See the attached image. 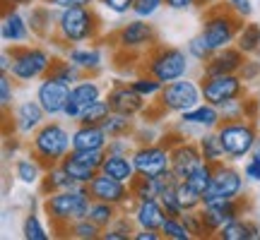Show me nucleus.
<instances>
[{
	"instance_id": "obj_1",
	"label": "nucleus",
	"mask_w": 260,
	"mask_h": 240,
	"mask_svg": "<svg viewBox=\"0 0 260 240\" xmlns=\"http://www.w3.org/2000/svg\"><path fill=\"white\" fill-rule=\"evenodd\" d=\"M104 36V19L94 10V5L58 10L56 29H53V44L68 51L70 46L96 44Z\"/></svg>"
},
{
	"instance_id": "obj_2",
	"label": "nucleus",
	"mask_w": 260,
	"mask_h": 240,
	"mask_svg": "<svg viewBox=\"0 0 260 240\" xmlns=\"http://www.w3.org/2000/svg\"><path fill=\"white\" fill-rule=\"evenodd\" d=\"M92 202L94 199L89 194V187L87 185H75V187H68V190H60V192L44 194L41 212L46 214L51 231L56 235L68 238L70 235V226L89 214Z\"/></svg>"
},
{
	"instance_id": "obj_3",
	"label": "nucleus",
	"mask_w": 260,
	"mask_h": 240,
	"mask_svg": "<svg viewBox=\"0 0 260 240\" xmlns=\"http://www.w3.org/2000/svg\"><path fill=\"white\" fill-rule=\"evenodd\" d=\"M203 101V92H200V82L181 77L174 82H167L161 87V92L154 101L147 103V108L142 111V118L147 123L161 120L169 113H183L188 108H193Z\"/></svg>"
},
{
	"instance_id": "obj_4",
	"label": "nucleus",
	"mask_w": 260,
	"mask_h": 240,
	"mask_svg": "<svg viewBox=\"0 0 260 240\" xmlns=\"http://www.w3.org/2000/svg\"><path fill=\"white\" fill-rule=\"evenodd\" d=\"M73 151V132L60 120H46L29 137V154L41 161V166H56Z\"/></svg>"
},
{
	"instance_id": "obj_5",
	"label": "nucleus",
	"mask_w": 260,
	"mask_h": 240,
	"mask_svg": "<svg viewBox=\"0 0 260 240\" xmlns=\"http://www.w3.org/2000/svg\"><path fill=\"white\" fill-rule=\"evenodd\" d=\"M241 27H243V17L239 12H234L226 3H214V5H210L207 10H203L200 34L207 38V44H210L214 51L234 46Z\"/></svg>"
},
{
	"instance_id": "obj_6",
	"label": "nucleus",
	"mask_w": 260,
	"mask_h": 240,
	"mask_svg": "<svg viewBox=\"0 0 260 240\" xmlns=\"http://www.w3.org/2000/svg\"><path fill=\"white\" fill-rule=\"evenodd\" d=\"M188 67H190L188 51L167 46V44H159V41L149 51H145V56H142V72H149L152 77H157L161 84L186 77Z\"/></svg>"
},
{
	"instance_id": "obj_7",
	"label": "nucleus",
	"mask_w": 260,
	"mask_h": 240,
	"mask_svg": "<svg viewBox=\"0 0 260 240\" xmlns=\"http://www.w3.org/2000/svg\"><path fill=\"white\" fill-rule=\"evenodd\" d=\"M12 53V67L10 74L15 77V82H37L44 79L53 65V58L44 46L39 44H19V46H10Z\"/></svg>"
},
{
	"instance_id": "obj_8",
	"label": "nucleus",
	"mask_w": 260,
	"mask_h": 240,
	"mask_svg": "<svg viewBox=\"0 0 260 240\" xmlns=\"http://www.w3.org/2000/svg\"><path fill=\"white\" fill-rule=\"evenodd\" d=\"M217 135L224 147L226 161H241L243 156H251L258 142V120H222Z\"/></svg>"
},
{
	"instance_id": "obj_9",
	"label": "nucleus",
	"mask_w": 260,
	"mask_h": 240,
	"mask_svg": "<svg viewBox=\"0 0 260 240\" xmlns=\"http://www.w3.org/2000/svg\"><path fill=\"white\" fill-rule=\"evenodd\" d=\"M246 194V176L234 166V161H222L214 166L212 183L203 194V204H219Z\"/></svg>"
},
{
	"instance_id": "obj_10",
	"label": "nucleus",
	"mask_w": 260,
	"mask_h": 240,
	"mask_svg": "<svg viewBox=\"0 0 260 240\" xmlns=\"http://www.w3.org/2000/svg\"><path fill=\"white\" fill-rule=\"evenodd\" d=\"M200 92H203V101L212 103L217 108H222L226 103L248 96L246 82L241 74H200Z\"/></svg>"
},
{
	"instance_id": "obj_11",
	"label": "nucleus",
	"mask_w": 260,
	"mask_h": 240,
	"mask_svg": "<svg viewBox=\"0 0 260 240\" xmlns=\"http://www.w3.org/2000/svg\"><path fill=\"white\" fill-rule=\"evenodd\" d=\"M111 41H113V48L145 56V51H149L157 44V31L149 24V19L135 17L133 22H125L121 29H116L111 34Z\"/></svg>"
},
{
	"instance_id": "obj_12",
	"label": "nucleus",
	"mask_w": 260,
	"mask_h": 240,
	"mask_svg": "<svg viewBox=\"0 0 260 240\" xmlns=\"http://www.w3.org/2000/svg\"><path fill=\"white\" fill-rule=\"evenodd\" d=\"M248 209H251V199L243 194V197L226 199V202H219V204H203V207H200V214H203V221H205V226H207L210 235L217 238V233L222 231L226 223H232L234 219L246 216Z\"/></svg>"
},
{
	"instance_id": "obj_13",
	"label": "nucleus",
	"mask_w": 260,
	"mask_h": 240,
	"mask_svg": "<svg viewBox=\"0 0 260 240\" xmlns=\"http://www.w3.org/2000/svg\"><path fill=\"white\" fill-rule=\"evenodd\" d=\"M133 164H135L138 176L157 178L171 168V149L167 144H161V142L138 144L135 151H133Z\"/></svg>"
},
{
	"instance_id": "obj_14",
	"label": "nucleus",
	"mask_w": 260,
	"mask_h": 240,
	"mask_svg": "<svg viewBox=\"0 0 260 240\" xmlns=\"http://www.w3.org/2000/svg\"><path fill=\"white\" fill-rule=\"evenodd\" d=\"M104 96H106V94H104V87L96 82V77H84L82 74V79H77V82L70 87V99H68L63 118L77 123V118H80L92 103H96L99 99H104Z\"/></svg>"
},
{
	"instance_id": "obj_15",
	"label": "nucleus",
	"mask_w": 260,
	"mask_h": 240,
	"mask_svg": "<svg viewBox=\"0 0 260 240\" xmlns=\"http://www.w3.org/2000/svg\"><path fill=\"white\" fill-rule=\"evenodd\" d=\"M89 187V194L92 199H99V202H109V204H116L121 209H128L135 204V197H133V190H130L128 183L123 180H116V178L106 176V173H96L92 183L87 185Z\"/></svg>"
},
{
	"instance_id": "obj_16",
	"label": "nucleus",
	"mask_w": 260,
	"mask_h": 240,
	"mask_svg": "<svg viewBox=\"0 0 260 240\" xmlns=\"http://www.w3.org/2000/svg\"><path fill=\"white\" fill-rule=\"evenodd\" d=\"M34 99L41 103V108L46 111L48 118H58V115L65 113V106H68V99H70V84L46 74L44 79H39Z\"/></svg>"
},
{
	"instance_id": "obj_17",
	"label": "nucleus",
	"mask_w": 260,
	"mask_h": 240,
	"mask_svg": "<svg viewBox=\"0 0 260 240\" xmlns=\"http://www.w3.org/2000/svg\"><path fill=\"white\" fill-rule=\"evenodd\" d=\"M5 118L12 120V132H17L22 137H31L48 120V115L37 99H27V101L17 103L12 113H5Z\"/></svg>"
},
{
	"instance_id": "obj_18",
	"label": "nucleus",
	"mask_w": 260,
	"mask_h": 240,
	"mask_svg": "<svg viewBox=\"0 0 260 240\" xmlns=\"http://www.w3.org/2000/svg\"><path fill=\"white\" fill-rule=\"evenodd\" d=\"M106 101L111 106L113 113H123V115H142V111L147 108V99H142L130 82H123V79H116L111 84V89L106 92Z\"/></svg>"
},
{
	"instance_id": "obj_19",
	"label": "nucleus",
	"mask_w": 260,
	"mask_h": 240,
	"mask_svg": "<svg viewBox=\"0 0 260 240\" xmlns=\"http://www.w3.org/2000/svg\"><path fill=\"white\" fill-rule=\"evenodd\" d=\"M31 36V27H29V17H24L17 10V5H8L3 3V19H0V38L8 46H19L27 44Z\"/></svg>"
},
{
	"instance_id": "obj_20",
	"label": "nucleus",
	"mask_w": 260,
	"mask_h": 240,
	"mask_svg": "<svg viewBox=\"0 0 260 240\" xmlns=\"http://www.w3.org/2000/svg\"><path fill=\"white\" fill-rule=\"evenodd\" d=\"M205 164L198 139H183L176 147H171V171L178 176V180H186L190 173H195L198 168Z\"/></svg>"
},
{
	"instance_id": "obj_21",
	"label": "nucleus",
	"mask_w": 260,
	"mask_h": 240,
	"mask_svg": "<svg viewBox=\"0 0 260 240\" xmlns=\"http://www.w3.org/2000/svg\"><path fill=\"white\" fill-rule=\"evenodd\" d=\"M99 44V41H96ZM96 44H82V46H70L65 51V58L84 74V77H99L104 67V53Z\"/></svg>"
},
{
	"instance_id": "obj_22",
	"label": "nucleus",
	"mask_w": 260,
	"mask_h": 240,
	"mask_svg": "<svg viewBox=\"0 0 260 240\" xmlns=\"http://www.w3.org/2000/svg\"><path fill=\"white\" fill-rule=\"evenodd\" d=\"M246 58L248 56L236 44L219 48V51H214L207 63H203V74H236L243 67Z\"/></svg>"
},
{
	"instance_id": "obj_23",
	"label": "nucleus",
	"mask_w": 260,
	"mask_h": 240,
	"mask_svg": "<svg viewBox=\"0 0 260 240\" xmlns=\"http://www.w3.org/2000/svg\"><path fill=\"white\" fill-rule=\"evenodd\" d=\"M178 120L183 128H195V130H217L222 123V111L207 101H200L198 106L188 108V111L178 113Z\"/></svg>"
},
{
	"instance_id": "obj_24",
	"label": "nucleus",
	"mask_w": 260,
	"mask_h": 240,
	"mask_svg": "<svg viewBox=\"0 0 260 240\" xmlns=\"http://www.w3.org/2000/svg\"><path fill=\"white\" fill-rule=\"evenodd\" d=\"M130 214L138 223V228H147V231H161L164 219L169 216L159 199H140V202L133 204Z\"/></svg>"
},
{
	"instance_id": "obj_25",
	"label": "nucleus",
	"mask_w": 260,
	"mask_h": 240,
	"mask_svg": "<svg viewBox=\"0 0 260 240\" xmlns=\"http://www.w3.org/2000/svg\"><path fill=\"white\" fill-rule=\"evenodd\" d=\"M109 135L102 125H80L73 130V149L80 151H96V149H106L109 144Z\"/></svg>"
},
{
	"instance_id": "obj_26",
	"label": "nucleus",
	"mask_w": 260,
	"mask_h": 240,
	"mask_svg": "<svg viewBox=\"0 0 260 240\" xmlns=\"http://www.w3.org/2000/svg\"><path fill=\"white\" fill-rule=\"evenodd\" d=\"M102 173L116 178V180H123L128 185L138 178V171H135V164H133L130 154H109L106 151V158L102 164Z\"/></svg>"
},
{
	"instance_id": "obj_27",
	"label": "nucleus",
	"mask_w": 260,
	"mask_h": 240,
	"mask_svg": "<svg viewBox=\"0 0 260 240\" xmlns=\"http://www.w3.org/2000/svg\"><path fill=\"white\" fill-rule=\"evenodd\" d=\"M29 27H31V34L39 38L53 36V29H56V15H53V8L41 3V5H34L29 10Z\"/></svg>"
},
{
	"instance_id": "obj_28",
	"label": "nucleus",
	"mask_w": 260,
	"mask_h": 240,
	"mask_svg": "<svg viewBox=\"0 0 260 240\" xmlns=\"http://www.w3.org/2000/svg\"><path fill=\"white\" fill-rule=\"evenodd\" d=\"M219 240H260V226L253 219H234L232 223H226L222 231L217 233Z\"/></svg>"
},
{
	"instance_id": "obj_29",
	"label": "nucleus",
	"mask_w": 260,
	"mask_h": 240,
	"mask_svg": "<svg viewBox=\"0 0 260 240\" xmlns=\"http://www.w3.org/2000/svg\"><path fill=\"white\" fill-rule=\"evenodd\" d=\"M75 180L68 173H65V168L60 164L56 166H48L44 171V178H41V183H39V192L41 194H53V192H60V190H68V187H75Z\"/></svg>"
},
{
	"instance_id": "obj_30",
	"label": "nucleus",
	"mask_w": 260,
	"mask_h": 240,
	"mask_svg": "<svg viewBox=\"0 0 260 240\" xmlns=\"http://www.w3.org/2000/svg\"><path fill=\"white\" fill-rule=\"evenodd\" d=\"M198 147H200V154H203L205 164H222L226 161V154H224V147L219 142V135L217 130H203V135H198Z\"/></svg>"
},
{
	"instance_id": "obj_31",
	"label": "nucleus",
	"mask_w": 260,
	"mask_h": 240,
	"mask_svg": "<svg viewBox=\"0 0 260 240\" xmlns=\"http://www.w3.org/2000/svg\"><path fill=\"white\" fill-rule=\"evenodd\" d=\"M60 166L65 168V173L73 178L77 185H89L94 178H96V173H99L96 168H92L89 164H84L82 158L75 156V151H70V154L60 161Z\"/></svg>"
},
{
	"instance_id": "obj_32",
	"label": "nucleus",
	"mask_w": 260,
	"mask_h": 240,
	"mask_svg": "<svg viewBox=\"0 0 260 240\" xmlns=\"http://www.w3.org/2000/svg\"><path fill=\"white\" fill-rule=\"evenodd\" d=\"M44 171H46V168L41 166V161L34 158L31 154L15 161V178H17L22 185H39L41 178H44Z\"/></svg>"
},
{
	"instance_id": "obj_33",
	"label": "nucleus",
	"mask_w": 260,
	"mask_h": 240,
	"mask_svg": "<svg viewBox=\"0 0 260 240\" xmlns=\"http://www.w3.org/2000/svg\"><path fill=\"white\" fill-rule=\"evenodd\" d=\"M104 130L109 137H133L135 135V115H123V113H111L109 118L104 120Z\"/></svg>"
},
{
	"instance_id": "obj_34",
	"label": "nucleus",
	"mask_w": 260,
	"mask_h": 240,
	"mask_svg": "<svg viewBox=\"0 0 260 240\" xmlns=\"http://www.w3.org/2000/svg\"><path fill=\"white\" fill-rule=\"evenodd\" d=\"M236 46L241 48L246 56H258L260 53V24L258 22H246L236 36Z\"/></svg>"
},
{
	"instance_id": "obj_35",
	"label": "nucleus",
	"mask_w": 260,
	"mask_h": 240,
	"mask_svg": "<svg viewBox=\"0 0 260 240\" xmlns=\"http://www.w3.org/2000/svg\"><path fill=\"white\" fill-rule=\"evenodd\" d=\"M123 209L121 207H116V204H109V202H99V199H94L92 207H89V219H92L96 226H102L104 231L111 226L116 219H118V214H121Z\"/></svg>"
},
{
	"instance_id": "obj_36",
	"label": "nucleus",
	"mask_w": 260,
	"mask_h": 240,
	"mask_svg": "<svg viewBox=\"0 0 260 240\" xmlns=\"http://www.w3.org/2000/svg\"><path fill=\"white\" fill-rule=\"evenodd\" d=\"M130 87L135 89V92L142 96V99H147V101H154L161 92V87L164 84L159 82L157 77H152L149 72H138L133 74V79H130Z\"/></svg>"
},
{
	"instance_id": "obj_37",
	"label": "nucleus",
	"mask_w": 260,
	"mask_h": 240,
	"mask_svg": "<svg viewBox=\"0 0 260 240\" xmlns=\"http://www.w3.org/2000/svg\"><path fill=\"white\" fill-rule=\"evenodd\" d=\"M135 231H138V223H135V219L133 216H125V214H118V219L104 231L102 240H130L133 235H135Z\"/></svg>"
},
{
	"instance_id": "obj_38",
	"label": "nucleus",
	"mask_w": 260,
	"mask_h": 240,
	"mask_svg": "<svg viewBox=\"0 0 260 240\" xmlns=\"http://www.w3.org/2000/svg\"><path fill=\"white\" fill-rule=\"evenodd\" d=\"M48 74L56 77V79H60V82H65V84H70V87H73L77 79H82V72H80L68 58H53V65H51Z\"/></svg>"
},
{
	"instance_id": "obj_39",
	"label": "nucleus",
	"mask_w": 260,
	"mask_h": 240,
	"mask_svg": "<svg viewBox=\"0 0 260 240\" xmlns=\"http://www.w3.org/2000/svg\"><path fill=\"white\" fill-rule=\"evenodd\" d=\"M22 235H24V240H51L53 233H48V228L44 226L39 214L29 212L24 216V221H22Z\"/></svg>"
},
{
	"instance_id": "obj_40",
	"label": "nucleus",
	"mask_w": 260,
	"mask_h": 240,
	"mask_svg": "<svg viewBox=\"0 0 260 240\" xmlns=\"http://www.w3.org/2000/svg\"><path fill=\"white\" fill-rule=\"evenodd\" d=\"M102 235H104L102 226H96L89 216H84V219H80V221H75L73 226H70V235H68V238H75V240H102Z\"/></svg>"
},
{
	"instance_id": "obj_41",
	"label": "nucleus",
	"mask_w": 260,
	"mask_h": 240,
	"mask_svg": "<svg viewBox=\"0 0 260 240\" xmlns=\"http://www.w3.org/2000/svg\"><path fill=\"white\" fill-rule=\"evenodd\" d=\"M111 113H113L111 106H109L106 96H104V99H99L96 103H92V106L77 118V123H80V125H104V120L109 118Z\"/></svg>"
},
{
	"instance_id": "obj_42",
	"label": "nucleus",
	"mask_w": 260,
	"mask_h": 240,
	"mask_svg": "<svg viewBox=\"0 0 260 240\" xmlns=\"http://www.w3.org/2000/svg\"><path fill=\"white\" fill-rule=\"evenodd\" d=\"M161 235L164 240H193L183 216H167L164 226H161Z\"/></svg>"
},
{
	"instance_id": "obj_43",
	"label": "nucleus",
	"mask_w": 260,
	"mask_h": 240,
	"mask_svg": "<svg viewBox=\"0 0 260 240\" xmlns=\"http://www.w3.org/2000/svg\"><path fill=\"white\" fill-rule=\"evenodd\" d=\"M186 51H188V56H190V60H198L200 65L207 63L214 53V48L207 44V38H205L203 34H198V36L190 38V41L186 44Z\"/></svg>"
},
{
	"instance_id": "obj_44",
	"label": "nucleus",
	"mask_w": 260,
	"mask_h": 240,
	"mask_svg": "<svg viewBox=\"0 0 260 240\" xmlns=\"http://www.w3.org/2000/svg\"><path fill=\"white\" fill-rule=\"evenodd\" d=\"M176 194H178V202H181V207L183 209H200L203 207V194L198 192L195 187H190L188 185V180H178L176 185Z\"/></svg>"
},
{
	"instance_id": "obj_45",
	"label": "nucleus",
	"mask_w": 260,
	"mask_h": 240,
	"mask_svg": "<svg viewBox=\"0 0 260 240\" xmlns=\"http://www.w3.org/2000/svg\"><path fill=\"white\" fill-rule=\"evenodd\" d=\"M183 221H186L188 231H190V235L198 240H205V238H212L210 235V231H207V226H205L203 221V214H200V209H188V212H183Z\"/></svg>"
},
{
	"instance_id": "obj_46",
	"label": "nucleus",
	"mask_w": 260,
	"mask_h": 240,
	"mask_svg": "<svg viewBox=\"0 0 260 240\" xmlns=\"http://www.w3.org/2000/svg\"><path fill=\"white\" fill-rule=\"evenodd\" d=\"M212 176H214V166L212 164H203V166L198 168L195 173H190L186 180H188L190 187H195L200 194H205L207 192V187H210V183H212Z\"/></svg>"
},
{
	"instance_id": "obj_47",
	"label": "nucleus",
	"mask_w": 260,
	"mask_h": 240,
	"mask_svg": "<svg viewBox=\"0 0 260 240\" xmlns=\"http://www.w3.org/2000/svg\"><path fill=\"white\" fill-rule=\"evenodd\" d=\"M15 103V77L10 72H3L0 74V106H3V115L10 113V108Z\"/></svg>"
},
{
	"instance_id": "obj_48",
	"label": "nucleus",
	"mask_w": 260,
	"mask_h": 240,
	"mask_svg": "<svg viewBox=\"0 0 260 240\" xmlns=\"http://www.w3.org/2000/svg\"><path fill=\"white\" fill-rule=\"evenodd\" d=\"M159 202H161V207H164V212H167L169 216H183V212H186V209L181 207V202H178L176 187L159 194Z\"/></svg>"
},
{
	"instance_id": "obj_49",
	"label": "nucleus",
	"mask_w": 260,
	"mask_h": 240,
	"mask_svg": "<svg viewBox=\"0 0 260 240\" xmlns=\"http://www.w3.org/2000/svg\"><path fill=\"white\" fill-rule=\"evenodd\" d=\"M161 8H164V0H135L133 15L142 19H149V17H154Z\"/></svg>"
},
{
	"instance_id": "obj_50",
	"label": "nucleus",
	"mask_w": 260,
	"mask_h": 240,
	"mask_svg": "<svg viewBox=\"0 0 260 240\" xmlns=\"http://www.w3.org/2000/svg\"><path fill=\"white\" fill-rule=\"evenodd\" d=\"M219 111H222V120H246L248 118V113H246V96L222 106Z\"/></svg>"
},
{
	"instance_id": "obj_51",
	"label": "nucleus",
	"mask_w": 260,
	"mask_h": 240,
	"mask_svg": "<svg viewBox=\"0 0 260 240\" xmlns=\"http://www.w3.org/2000/svg\"><path fill=\"white\" fill-rule=\"evenodd\" d=\"M135 147H138V144H135L133 137H111L109 144H106V151H109V154H130V156H133Z\"/></svg>"
},
{
	"instance_id": "obj_52",
	"label": "nucleus",
	"mask_w": 260,
	"mask_h": 240,
	"mask_svg": "<svg viewBox=\"0 0 260 240\" xmlns=\"http://www.w3.org/2000/svg\"><path fill=\"white\" fill-rule=\"evenodd\" d=\"M239 74H241V79L246 84L258 82L260 79V60H255V56L246 58V63H243V67L239 70Z\"/></svg>"
},
{
	"instance_id": "obj_53",
	"label": "nucleus",
	"mask_w": 260,
	"mask_h": 240,
	"mask_svg": "<svg viewBox=\"0 0 260 240\" xmlns=\"http://www.w3.org/2000/svg\"><path fill=\"white\" fill-rule=\"evenodd\" d=\"M102 8H106L111 15H128L135 8V0H96Z\"/></svg>"
},
{
	"instance_id": "obj_54",
	"label": "nucleus",
	"mask_w": 260,
	"mask_h": 240,
	"mask_svg": "<svg viewBox=\"0 0 260 240\" xmlns=\"http://www.w3.org/2000/svg\"><path fill=\"white\" fill-rule=\"evenodd\" d=\"M243 176L251 183H260V156H248V161L243 164Z\"/></svg>"
},
{
	"instance_id": "obj_55",
	"label": "nucleus",
	"mask_w": 260,
	"mask_h": 240,
	"mask_svg": "<svg viewBox=\"0 0 260 240\" xmlns=\"http://www.w3.org/2000/svg\"><path fill=\"white\" fill-rule=\"evenodd\" d=\"M224 3H226L234 12H239L243 19H248L253 15V3L251 0H224Z\"/></svg>"
},
{
	"instance_id": "obj_56",
	"label": "nucleus",
	"mask_w": 260,
	"mask_h": 240,
	"mask_svg": "<svg viewBox=\"0 0 260 240\" xmlns=\"http://www.w3.org/2000/svg\"><path fill=\"white\" fill-rule=\"evenodd\" d=\"M133 139H135V144H152V142H159V135L152 128H138Z\"/></svg>"
},
{
	"instance_id": "obj_57",
	"label": "nucleus",
	"mask_w": 260,
	"mask_h": 240,
	"mask_svg": "<svg viewBox=\"0 0 260 240\" xmlns=\"http://www.w3.org/2000/svg\"><path fill=\"white\" fill-rule=\"evenodd\" d=\"M41 3H46V5L56 10H65V8H80V5H94L96 0H41Z\"/></svg>"
},
{
	"instance_id": "obj_58",
	"label": "nucleus",
	"mask_w": 260,
	"mask_h": 240,
	"mask_svg": "<svg viewBox=\"0 0 260 240\" xmlns=\"http://www.w3.org/2000/svg\"><path fill=\"white\" fill-rule=\"evenodd\" d=\"M164 5L169 10H176V12H186V10L195 8V0H164Z\"/></svg>"
},
{
	"instance_id": "obj_59",
	"label": "nucleus",
	"mask_w": 260,
	"mask_h": 240,
	"mask_svg": "<svg viewBox=\"0 0 260 240\" xmlns=\"http://www.w3.org/2000/svg\"><path fill=\"white\" fill-rule=\"evenodd\" d=\"M133 240H164L161 231H147V228H138Z\"/></svg>"
},
{
	"instance_id": "obj_60",
	"label": "nucleus",
	"mask_w": 260,
	"mask_h": 240,
	"mask_svg": "<svg viewBox=\"0 0 260 240\" xmlns=\"http://www.w3.org/2000/svg\"><path fill=\"white\" fill-rule=\"evenodd\" d=\"M10 67H12V53L8 51H3V56H0V70L3 72H10Z\"/></svg>"
},
{
	"instance_id": "obj_61",
	"label": "nucleus",
	"mask_w": 260,
	"mask_h": 240,
	"mask_svg": "<svg viewBox=\"0 0 260 240\" xmlns=\"http://www.w3.org/2000/svg\"><path fill=\"white\" fill-rule=\"evenodd\" d=\"M214 3H217V0H195V8H198V10H207L210 5H214Z\"/></svg>"
},
{
	"instance_id": "obj_62",
	"label": "nucleus",
	"mask_w": 260,
	"mask_h": 240,
	"mask_svg": "<svg viewBox=\"0 0 260 240\" xmlns=\"http://www.w3.org/2000/svg\"><path fill=\"white\" fill-rule=\"evenodd\" d=\"M3 3H8V5H17V8H22V5H31V3H37V0H3Z\"/></svg>"
},
{
	"instance_id": "obj_63",
	"label": "nucleus",
	"mask_w": 260,
	"mask_h": 240,
	"mask_svg": "<svg viewBox=\"0 0 260 240\" xmlns=\"http://www.w3.org/2000/svg\"><path fill=\"white\" fill-rule=\"evenodd\" d=\"M251 156H260V135H258V142H255V147H253Z\"/></svg>"
},
{
	"instance_id": "obj_64",
	"label": "nucleus",
	"mask_w": 260,
	"mask_h": 240,
	"mask_svg": "<svg viewBox=\"0 0 260 240\" xmlns=\"http://www.w3.org/2000/svg\"><path fill=\"white\" fill-rule=\"evenodd\" d=\"M258 103H260V89H258Z\"/></svg>"
}]
</instances>
